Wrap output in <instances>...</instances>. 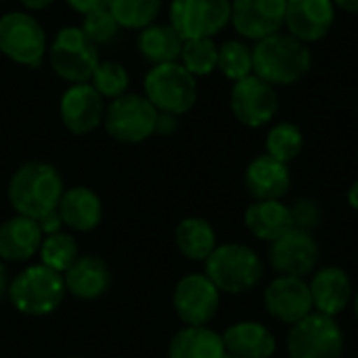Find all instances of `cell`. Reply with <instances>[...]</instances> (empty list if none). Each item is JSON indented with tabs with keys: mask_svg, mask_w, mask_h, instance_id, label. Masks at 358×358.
Here are the masks:
<instances>
[{
	"mask_svg": "<svg viewBox=\"0 0 358 358\" xmlns=\"http://www.w3.org/2000/svg\"><path fill=\"white\" fill-rule=\"evenodd\" d=\"M0 2H2V0H0Z\"/></svg>",
	"mask_w": 358,
	"mask_h": 358,
	"instance_id": "cell-45",
	"label": "cell"
},
{
	"mask_svg": "<svg viewBox=\"0 0 358 358\" xmlns=\"http://www.w3.org/2000/svg\"><path fill=\"white\" fill-rule=\"evenodd\" d=\"M138 52L151 65L172 63L180 59L185 40L170 23H153L138 34Z\"/></svg>",
	"mask_w": 358,
	"mask_h": 358,
	"instance_id": "cell-25",
	"label": "cell"
},
{
	"mask_svg": "<svg viewBox=\"0 0 358 358\" xmlns=\"http://www.w3.org/2000/svg\"><path fill=\"white\" fill-rule=\"evenodd\" d=\"M224 358H235V357H233V355H229V352H227V357H224Z\"/></svg>",
	"mask_w": 358,
	"mask_h": 358,
	"instance_id": "cell-44",
	"label": "cell"
},
{
	"mask_svg": "<svg viewBox=\"0 0 358 358\" xmlns=\"http://www.w3.org/2000/svg\"><path fill=\"white\" fill-rule=\"evenodd\" d=\"M224 78L237 82L254 73L252 63V50L239 40H227L222 46H218V67Z\"/></svg>",
	"mask_w": 358,
	"mask_h": 358,
	"instance_id": "cell-32",
	"label": "cell"
},
{
	"mask_svg": "<svg viewBox=\"0 0 358 358\" xmlns=\"http://www.w3.org/2000/svg\"><path fill=\"white\" fill-rule=\"evenodd\" d=\"M348 203H350L352 210H357L358 212V180H355L352 187L348 189Z\"/></svg>",
	"mask_w": 358,
	"mask_h": 358,
	"instance_id": "cell-42",
	"label": "cell"
},
{
	"mask_svg": "<svg viewBox=\"0 0 358 358\" xmlns=\"http://www.w3.org/2000/svg\"><path fill=\"white\" fill-rule=\"evenodd\" d=\"M80 258V250H78V243L71 235L67 233H52V235H46L42 239V245H40V264L65 275L71 264Z\"/></svg>",
	"mask_w": 358,
	"mask_h": 358,
	"instance_id": "cell-29",
	"label": "cell"
},
{
	"mask_svg": "<svg viewBox=\"0 0 358 358\" xmlns=\"http://www.w3.org/2000/svg\"><path fill=\"white\" fill-rule=\"evenodd\" d=\"M65 287L71 296L80 300L101 298L111 285V271L107 262L99 256H80L71 268L63 275Z\"/></svg>",
	"mask_w": 358,
	"mask_h": 358,
	"instance_id": "cell-23",
	"label": "cell"
},
{
	"mask_svg": "<svg viewBox=\"0 0 358 358\" xmlns=\"http://www.w3.org/2000/svg\"><path fill=\"white\" fill-rule=\"evenodd\" d=\"M264 306L273 319L285 325H296L298 321L315 313L310 285L302 277L287 275H281L275 281H271V285L264 292Z\"/></svg>",
	"mask_w": 358,
	"mask_h": 358,
	"instance_id": "cell-13",
	"label": "cell"
},
{
	"mask_svg": "<svg viewBox=\"0 0 358 358\" xmlns=\"http://www.w3.org/2000/svg\"><path fill=\"white\" fill-rule=\"evenodd\" d=\"M92 88L103 96V99H117L122 94H126L128 84H130V76L128 69L117 63V61H101L90 78Z\"/></svg>",
	"mask_w": 358,
	"mask_h": 358,
	"instance_id": "cell-33",
	"label": "cell"
},
{
	"mask_svg": "<svg viewBox=\"0 0 358 358\" xmlns=\"http://www.w3.org/2000/svg\"><path fill=\"white\" fill-rule=\"evenodd\" d=\"M174 239H176V248L180 250V254L195 262H206L210 254L218 248L214 227L206 218H199V216H189L180 220L176 227Z\"/></svg>",
	"mask_w": 358,
	"mask_h": 358,
	"instance_id": "cell-27",
	"label": "cell"
},
{
	"mask_svg": "<svg viewBox=\"0 0 358 358\" xmlns=\"http://www.w3.org/2000/svg\"><path fill=\"white\" fill-rule=\"evenodd\" d=\"M157 115L159 111L145 94L126 92L105 107L103 126L113 141L134 145L155 134Z\"/></svg>",
	"mask_w": 358,
	"mask_h": 358,
	"instance_id": "cell-8",
	"label": "cell"
},
{
	"mask_svg": "<svg viewBox=\"0 0 358 358\" xmlns=\"http://www.w3.org/2000/svg\"><path fill=\"white\" fill-rule=\"evenodd\" d=\"M174 310L187 327H206L220 308V292L203 273H193L176 283Z\"/></svg>",
	"mask_w": 358,
	"mask_h": 358,
	"instance_id": "cell-11",
	"label": "cell"
},
{
	"mask_svg": "<svg viewBox=\"0 0 358 358\" xmlns=\"http://www.w3.org/2000/svg\"><path fill=\"white\" fill-rule=\"evenodd\" d=\"M310 285L313 306L317 313L327 317H338L348 308V304L355 298V287L346 271L338 266H325L319 273H315Z\"/></svg>",
	"mask_w": 358,
	"mask_h": 358,
	"instance_id": "cell-19",
	"label": "cell"
},
{
	"mask_svg": "<svg viewBox=\"0 0 358 358\" xmlns=\"http://www.w3.org/2000/svg\"><path fill=\"white\" fill-rule=\"evenodd\" d=\"M76 13H92V10H99V8H107L111 0H65Z\"/></svg>",
	"mask_w": 358,
	"mask_h": 358,
	"instance_id": "cell-36",
	"label": "cell"
},
{
	"mask_svg": "<svg viewBox=\"0 0 358 358\" xmlns=\"http://www.w3.org/2000/svg\"><path fill=\"white\" fill-rule=\"evenodd\" d=\"M289 358H342L344 334L334 317L310 313L287 334Z\"/></svg>",
	"mask_w": 358,
	"mask_h": 358,
	"instance_id": "cell-9",
	"label": "cell"
},
{
	"mask_svg": "<svg viewBox=\"0 0 358 358\" xmlns=\"http://www.w3.org/2000/svg\"><path fill=\"white\" fill-rule=\"evenodd\" d=\"M59 115L71 134H88L103 124L105 101L90 82L71 84L61 96Z\"/></svg>",
	"mask_w": 358,
	"mask_h": 358,
	"instance_id": "cell-16",
	"label": "cell"
},
{
	"mask_svg": "<svg viewBox=\"0 0 358 358\" xmlns=\"http://www.w3.org/2000/svg\"><path fill=\"white\" fill-rule=\"evenodd\" d=\"M292 210V218H294V227L302 229V231H313L321 224L323 220V212L319 208V203L315 199L308 197H300L296 199V203L289 208Z\"/></svg>",
	"mask_w": 358,
	"mask_h": 358,
	"instance_id": "cell-35",
	"label": "cell"
},
{
	"mask_svg": "<svg viewBox=\"0 0 358 358\" xmlns=\"http://www.w3.org/2000/svg\"><path fill=\"white\" fill-rule=\"evenodd\" d=\"M243 185L250 197H254L256 201H281L292 187L289 166L271 157L268 153L258 155L245 168Z\"/></svg>",
	"mask_w": 358,
	"mask_h": 358,
	"instance_id": "cell-18",
	"label": "cell"
},
{
	"mask_svg": "<svg viewBox=\"0 0 358 358\" xmlns=\"http://www.w3.org/2000/svg\"><path fill=\"white\" fill-rule=\"evenodd\" d=\"M352 308H355V317H357L358 321V292L355 294V298H352Z\"/></svg>",
	"mask_w": 358,
	"mask_h": 358,
	"instance_id": "cell-43",
	"label": "cell"
},
{
	"mask_svg": "<svg viewBox=\"0 0 358 358\" xmlns=\"http://www.w3.org/2000/svg\"><path fill=\"white\" fill-rule=\"evenodd\" d=\"M59 170L46 162H25L8 180V201L19 216L40 220L57 210L63 195Z\"/></svg>",
	"mask_w": 358,
	"mask_h": 358,
	"instance_id": "cell-1",
	"label": "cell"
},
{
	"mask_svg": "<svg viewBox=\"0 0 358 358\" xmlns=\"http://www.w3.org/2000/svg\"><path fill=\"white\" fill-rule=\"evenodd\" d=\"M304 149V134L292 122H281L271 128L266 136V153L283 164L294 162Z\"/></svg>",
	"mask_w": 358,
	"mask_h": 358,
	"instance_id": "cell-30",
	"label": "cell"
},
{
	"mask_svg": "<svg viewBox=\"0 0 358 358\" xmlns=\"http://www.w3.org/2000/svg\"><path fill=\"white\" fill-rule=\"evenodd\" d=\"M42 239L38 220L17 214L0 224V258L6 262H25L40 252Z\"/></svg>",
	"mask_w": 358,
	"mask_h": 358,
	"instance_id": "cell-21",
	"label": "cell"
},
{
	"mask_svg": "<svg viewBox=\"0 0 358 358\" xmlns=\"http://www.w3.org/2000/svg\"><path fill=\"white\" fill-rule=\"evenodd\" d=\"M180 65L191 76H208L218 67V46L212 38L185 40L180 50Z\"/></svg>",
	"mask_w": 358,
	"mask_h": 358,
	"instance_id": "cell-31",
	"label": "cell"
},
{
	"mask_svg": "<svg viewBox=\"0 0 358 358\" xmlns=\"http://www.w3.org/2000/svg\"><path fill=\"white\" fill-rule=\"evenodd\" d=\"M46 55L50 59L52 71L71 84L90 82L96 65L101 63L96 44L90 42V38L78 25L61 27Z\"/></svg>",
	"mask_w": 358,
	"mask_h": 358,
	"instance_id": "cell-6",
	"label": "cell"
},
{
	"mask_svg": "<svg viewBox=\"0 0 358 358\" xmlns=\"http://www.w3.org/2000/svg\"><path fill=\"white\" fill-rule=\"evenodd\" d=\"M8 281H6V271H4V266L0 264V302L8 296Z\"/></svg>",
	"mask_w": 358,
	"mask_h": 358,
	"instance_id": "cell-41",
	"label": "cell"
},
{
	"mask_svg": "<svg viewBox=\"0 0 358 358\" xmlns=\"http://www.w3.org/2000/svg\"><path fill=\"white\" fill-rule=\"evenodd\" d=\"M254 76L262 78L271 86H289L300 82L313 63L308 46L294 38L292 34H273L262 40L252 50Z\"/></svg>",
	"mask_w": 358,
	"mask_h": 358,
	"instance_id": "cell-2",
	"label": "cell"
},
{
	"mask_svg": "<svg viewBox=\"0 0 358 358\" xmlns=\"http://www.w3.org/2000/svg\"><path fill=\"white\" fill-rule=\"evenodd\" d=\"M145 96L159 113L185 115L197 101V82L178 61L153 65L143 82Z\"/></svg>",
	"mask_w": 358,
	"mask_h": 358,
	"instance_id": "cell-5",
	"label": "cell"
},
{
	"mask_svg": "<svg viewBox=\"0 0 358 358\" xmlns=\"http://www.w3.org/2000/svg\"><path fill=\"white\" fill-rule=\"evenodd\" d=\"M336 21L334 0H287L285 25L298 40L317 42L325 38Z\"/></svg>",
	"mask_w": 358,
	"mask_h": 358,
	"instance_id": "cell-17",
	"label": "cell"
},
{
	"mask_svg": "<svg viewBox=\"0 0 358 358\" xmlns=\"http://www.w3.org/2000/svg\"><path fill=\"white\" fill-rule=\"evenodd\" d=\"M231 109L233 115L248 128L266 126L279 111L275 86L254 73L237 80L231 90Z\"/></svg>",
	"mask_w": 358,
	"mask_h": 358,
	"instance_id": "cell-12",
	"label": "cell"
},
{
	"mask_svg": "<svg viewBox=\"0 0 358 358\" xmlns=\"http://www.w3.org/2000/svg\"><path fill=\"white\" fill-rule=\"evenodd\" d=\"M80 27L90 38V42H94V44L111 42L117 36V31L122 29L117 25V21L113 19V15L109 13V8H99V10L86 13Z\"/></svg>",
	"mask_w": 358,
	"mask_h": 358,
	"instance_id": "cell-34",
	"label": "cell"
},
{
	"mask_svg": "<svg viewBox=\"0 0 358 358\" xmlns=\"http://www.w3.org/2000/svg\"><path fill=\"white\" fill-rule=\"evenodd\" d=\"M206 275L222 294H248L264 279L260 256L243 243L218 245L206 260Z\"/></svg>",
	"mask_w": 358,
	"mask_h": 358,
	"instance_id": "cell-3",
	"label": "cell"
},
{
	"mask_svg": "<svg viewBox=\"0 0 358 358\" xmlns=\"http://www.w3.org/2000/svg\"><path fill=\"white\" fill-rule=\"evenodd\" d=\"M67 294L65 279L61 273L36 264L17 275L8 287V298L13 306L29 317H44L55 313Z\"/></svg>",
	"mask_w": 358,
	"mask_h": 358,
	"instance_id": "cell-4",
	"label": "cell"
},
{
	"mask_svg": "<svg viewBox=\"0 0 358 358\" xmlns=\"http://www.w3.org/2000/svg\"><path fill=\"white\" fill-rule=\"evenodd\" d=\"M287 0H231V23L250 40L273 36L285 23Z\"/></svg>",
	"mask_w": 358,
	"mask_h": 358,
	"instance_id": "cell-15",
	"label": "cell"
},
{
	"mask_svg": "<svg viewBox=\"0 0 358 358\" xmlns=\"http://www.w3.org/2000/svg\"><path fill=\"white\" fill-rule=\"evenodd\" d=\"M271 264L277 273L287 277H306L315 271L319 260V245L308 231L292 229L271 243Z\"/></svg>",
	"mask_w": 358,
	"mask_h": 358,
	"instance_id": "cell-14",
	"label": "cell"
},
{
	"mask_svg": "<svg viewBox=\"0 0 358 358\" xmlns=\"http://www.w3.org/2000/svg\"><path fill=\"white\" fill-rule=\"evenodd\" d=\"M334 4L346 13H358V0H334Z\"/></svg>",
	"mask_w": 358,
	"mask_h": 358,
	"instance_id": "cell-40",
	"label": "cell"
},
{
	"mask_svg": "<svg viewBox=\"0 0 358 358\" xmlns=\"http://www.w3.org/2000/svg\"><path fill=\"white\" fill-rule=\"evenodd\" d=\"M57 212L63 224L73 231L88 233L96 229L103 220V201L88 187H71L63 191Z\"/></svg>",
	"mask_w": 358,
	"mask_h": 358,
	"instance_id": "cell-22",
	"label": "cell"
},
{
	"mask_svg": "<svg viewBox=\"0 0 358 358\" xmlns=\"http://www.w3.org/2000/svg\"><path fill=\"white\" fill-rule=\"evenodd\" d=\"M21 4H23L27 10H44V8H48L50 4H55V0H21Z\"/></svg>",
	"mask_w": 358,
	"mask_h": 358,
	"instance_id": "cell-39",
	"label": "cell"
},
{
	"mask_svg": "<svg viewBox=\"0 0 358 358\" xmlns=\"http://www.w3.org/2000/svg\"><path fill=\"white\" fill-rule=\"evenodd\" d=\"M109 13L124 29H145L162 13V0H111Z\"/></svg>",
	"mask_w": 358,
	"mask_h": 358,
	"instance_id": "cell-28",
	"label": "cell"
},
{
	"mask_svg": "<svg viewBox=\"0 0 358 358\" xmlns=\"http://www.w3.org/2000/svg\"><path fill=\"white\" fill-rule=\"evenodd\" d=\"M231 21V0H172L170 25L182 40L212 38Z\"/></svg>",
	"mask_w": 358,
	"mask_h": 358,
	"instance_id": "cell-10",
	"label": "cell"
},
{
	"mask_svg": "<svg viewBox=\"0 0 358 358\" xmlns=\"http://www.w3.org/2000/svg\"><path fill=\"white\" fill-rule=\"evenodd\" d=\"M227 348L222 336L210 327L180 329L168 348V358H224Z\"/></svg>",
	"mask_w": 358,
	"mask_h": 358,
	"instance_id": "cell-26",
	"label": "cell"
},
{
	"mask_svg": "<svg viewBox=\"0 0 358 358\" xmlns=\"http://www.w3.org/2000/svg\"><path fill=\"white\" fill-rule=\"evenodd\" d=\"M38 224H40V231H42V235H52V233H59V231H61V227H63V220H61L59 212L55 210V212H50V214L42 216V218L38 220Z\"/></svg>",
	"mask_w": 358,
	"mask_h": 358,
	"instance_id": "cell-37",
	"label": "cell"
},
{
	"mask_svg": "<svg viewBox=\"0 0 358 358\" xmlns=\"http://www.w3.org/2000/svg\"><path fill=\"white\" fill-rule=\"evenodd\" d=\"M0 52L19 65L38 69L48 52L44 27L29 13H4L0 17Z\"/></svg>",
	"mask_w": 358,
	"mask_h": 358,
	"instance_id": "cell-7",
	"label": "cell"
},
{
	"mask_svg": "<svg viewBox=\"0 0 358 358\" xmlns=\"http://www.w3.org/2000/svg\"><path fill=\"white\" fill-rule=\"evenodd\" d=\"M176 128H178L176 115H170V113H159L157 115V126H155L157 134H172Z\"/></svg>",
	"mask_w": 358,
	"mask_h": 358,
	"instance_id": "cell-38",
	"label": "cell"
},
{
	"mask_svg": "<svg viewBox=\"0 0 358 358\" xmlns=\"http://www.w3.org/2000/svg\"><path fill=\"white\" fill-rule=\"evenodd\" d=\"M222 342L227 352L235 358H273L277 352V340L273 331L258 321L233 323L222 334Z\"/></svg>",
	"mask_w": 358,
	"mask_h": 358,
	"instance_id": "cell-20",
	"label": "cell"
},
{
	"mask_svg": "<svg viewBox=\"0 0 358 358\" xmlns=\"http://www.w3.org/2000/svg\"><path fill=\"white\" fill-rule=\"evenodd\" d=\"M245 229L262 241H275L294 229V218L289 206L283 201H254L243 216Z\"/></svg>",
	"mask_w": 358,
	"mask_h": 358,
	"instance_id": "cell-24",
	"label": "cell"
}]
</instances>
